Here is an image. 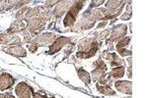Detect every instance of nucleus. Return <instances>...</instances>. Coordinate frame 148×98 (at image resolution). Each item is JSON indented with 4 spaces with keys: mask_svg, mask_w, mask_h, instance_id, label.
<instances>
[{
    "mask_svg": "<svg viewBox=\"0 0 148 98\" xmlns=\"http://www.w3.org/2000/svg\"><path fill=\"white\" fill-rule=\"evenodd\" d=\"M100 48V43L96 37L85 38L78 43V51L76 52V57L79 59H89L97 54Z\"/></svg>",
    "mask_w": 148,
    "mask_h": 98,
    "instance_id": "1",
    "label": "nucleus"
},
{
    "mask_svg": "<svg viewBox=\"0 0 148 98\" xmlns=\"http://www.w3.org/2000/svg\"><path fill=\"white\" fill-rule=\"evenodd\" d=\"M51 8H47L40 14V16L35 17V18L29 19L25 21L27 25V30L30 32H39L42 30L46 27L47 23L51 19Z\"/></svg>",
    "mask_w": 148,
    "mask_h": 98,
    "instance_id": "2",
    "label": "nucleus"
},
{
    "mask_svg": "<svg viewBox=\"0 0 148 98\" xmlns=\"http://www.w3.org/2000/svg\"><path fill=\"white\" fill-rule=\"evenodd\" d=\"M57 37H58L57 34L54 32L40 33V34L37 35V36L28 44V48L30 50L31 53H35V52H37V50L39 49L40 47L51 45Z\"/></svg>",
    "mask_w": 148,
    "mask_h": 98,
    "instance_id": "3",
    "label": "nucleus"
},
{
    "mask_svg": "<svg viewBox=\"0 0 148 98\" xmlns=\"http://www.w3.org/2000/svg\"><path fill=\"white\" fill-rule=\"evenodd\" d=\"M87 3V1H75L74 4L70 8L68 9V11L66 12L65 17L63 19V26L65 28H72L76 24L77 21V17L79 15V12L82 10V8L84 7L85 4Z\"/></svg>",
    "mask_w": 148,
    "mask_h": 98,
    "instance_id": "4",
    "label": "nucleus"
},
{
    "mask_svg": "<svg viewBox=\"0 0 148 98\" xmlns=\"http://www.w3.org/2000/svg\"><path fill=\"white\" fill-rule=\"evenodd\" d=\"M93 67H94V69H93L91 74H90L92 80L94 82H102V80L107 76V70H108V67H107L106 63L102 60L101 56L99 57V59H97V60L93 63Z\"/></svg>",
    "mask_w": 148,
    "mask_h": 98,
    "instance_id": "5",
    "label": "nucleus"
},
{
    "mask_svg": "<svg viewBox=\"0 0 148 98\" xmlns=\"http://www.w3.org/2000/svg\"><path fill=\"white\" fill-rule=\"evenodd\" d=\"M126 33H127V26L125 25V24H119V25L114 26L112 28V32L109 38L106 40V44L119 41L121 38L126 36Z\"/></svg>",
    "mask_w": 148,
    "mask_h": 98,
    "instance_id": "6",
    "label": "nucleus"
},
{
    "mask_svg": "<svg viewBox=\"0 0 148 98\" xmlns=\"http://www.w3.org/2000/svg\"><path fill=\"white\" fill-rule=\"evenodd\" d=\"M70 41H71V37H68V36L57 37L56 39L54 40L51 45H49V51L47 52V54L53 55V54L57 53V52L60 51L64 46H66V45H68L69 43H70Z\"/></svg>",
    "mask_w": 148,
    "mask_h": 98,
    "instance_id": "7",
    "label": "nucleus"
},
{
    "mask_svg": "<svg viewBox=\"0 0 148 98\" xmlns=\"http://www.w3.org/2000/svg\"><path fill=\"white\" fill-rule=\"evenodd\" d=\"M22 40L17 34H12V33H1L0 34V45H8V47L11 46H21Z\"/></svg>",
    "mask_w": 148,
    "mask_h": 98,
    "instance_id": "8",
    "label": "nucleus"
},
{
    "mask_svg": "<svg viewBox=\"0 0 148 98\" xmlns=\"http://www.w3.org/2000/svg\"><path fill=\"white\" fill-rule=\"evenodd\" d=\"M75 1H71V0H62V1H59L58 3L54 6V8L51 11L52 17H54L56 19L60 18L63 14H65L68 11V9L74 4Z\"/></svg>",
    "mask_w": 148,
    "mask_h": 98,
    "instance_id": "9",
    "label": "nucleus"
},
{
    "mask_svg": "<svg viewBox=\"0 0 148 98\" xmlns=\"http://www.w3.org/2000/svg\"><path fill=\"white\" fill-rule=\"evenodd\" d=\"M15 93L18 98H32L34 94V88L27 82H21L16 85Z\"/></svg>",
    "mask_w": 148,
    "mask_h": 98,
    "instance_id": "10",
    "label": "nucleus"
},
{
    "mask_svg": "<svg viewBox=\"0 0 148 98\" xmlns=\"http://www.w3.org/2000/svg\"><path fill=\"white\" fill-rule=\"evenodd\" d=\"M16 82V80L14 76L7 73L0 74V91L11 89L14 87Z\"/></svg>",
    "mask_w": 148,
    "mask_h": 98,
    "instance_id": "11",
    "label": "nucleus"
},
{
    "mask_svg": "<svg viewBox=\"0 0 148 98\" xmlns=\"http://www.w3.org/2000/svg\"><path fill=\"white\" fill-rule=\"evenodd\" d=\"M26 30H27V25L25 24V22L23 20H15L11 24L10 27L7 28L5 32L12 33V34H17V33L23 34Z\"/></svg>",
    "mask_w": 148,
    "mask_h": 98,
    "instance_id": "12",
    "label": "nucleus"
},
{
    "mask_svg": "<svg viewBox=\"0 0 148 98\" xmlns=\"http://www.w3.org/2000/svg\"><path fill=\"white\" fill-rule=\"evenodd\" d=\"M114 87L116 90L123 94H132V82L130 80H116L114 82Z\"/></svg>",
    "mask_w": 148,
    "mask_h": 98,
    "instance_id": "13",
    "label": "nucleus"
},
{
    "mask_svg": "<svg viewBox=\"0 0 148 98\" xmlns=\"http://www.w3.org/2000/svg\"><path fill=\"white\" fill-rule=\"evenodd\" d=\"M47 8H49V7H46L45 5H39V6L34 7V8L31 7L30 10H29L27 13L25 14V16L23 17V20L27 21L29 19H32V18H35V17L40 16V14H42L45 10H47Z\"/></svg>",
    "mask_w": 148,
    "mask_h": 98,
    "instance_id": "14",
    "label": "nucleus"
},
{
    "mask_svg": "<svg viewBox=\"0 0 148 98\" xmlns=\"http://www.w3.org/2000/svg\"><path fill=\"white\" fill-rule=\"evenodd\" d=\"M3 51H5L6 53L13 55L16 57H26L27 56V51L26 49L22 46H11L7 47V48H3Z\"/></svg>",
    "mask_w": 148,
    "mask_h": 98,
    "instance_id": "15",
    "label": "nucleus"
},
{
    "mask_svg": "<svg viewBox=\"0 0 148 98\" xmlns=\"http://www.w3.org/2000/svg\"><path fill=\"white\" fill-rule=\"evenodd\" d=\"M96 87H97V90L99 91L100 93L104 95H107V96H111V95H116V91L112 88V87L110 84H107V83L103 82H97L96 83Z\"/></svg>",
    "mask_w": 148,
    "mask_h": 98,
    "instance_id": "16",
    "label": "nucleus"
},
{
    "mask_svg": "<svg viewBox=\"0 0 148 98\" xmlns=\"http://www.w3.org/2000/svg\"><path fill=\"white\" fill-rule=\"evenodd\" d=\"M76 72H77V75L79 76V78L83 82L86 83V84H90L91 83V76H90V74L87 71L84 70L83 68H77Z\"/></svg>",
    "mask_w": 148,
    "mask_h": 98,
    "instance_id": "17",
    "label": "nucleus"
},
{
    "mask_svg": "<svg viewBox=\"0 0 148 98\" xmlns=\"http://www.w3.org/2000/svg\"><path fill=\"white\" fill-rule=\"evenodd\" d=\"M16 3H17L16 0H2V1H0V13L12 10Z\"/></svg>",
    "mask_w": 148,
    "mask_h": 98,
    "instance_id": "18",
    "label": "nucleus"
},
{
    "mask_svg": "<svg viewBox=\"0 0 148 98\" xmlns=\"http://www.w3.org/2000/svg\"><path fill=\"white\" fill-rule=\"evenodd\" d=\"M130 40H131V36H125L123 38L119 40V41H116V50L121 49V48H126V47L130 45Z\"/></svg>",
    "mask_w": 148,
    "mask_h": 98,
    "instance_id": "19",
    "label": "nucleus"
},
{
    "mask_svg": "<svg viewBox=\"0 0 148 98\" xmlns=\"http://www.w3.org/2000/svg\"><path fill=\"white\" fill-rule=\"evenodd\" d=\"M110 64H111V67H113V68H114V67H120V66H123V67H126L125 65V62L123 60V59L121 58V57H119L118 54L114 55V59L112 60L111 62H110Z\"/></svg>",
    "mask_w": 148,
    "mask_h": 98,
    "instance_id": "20",
    "label": "nucleus"
},
{
    "mask_svg": "<svg viewBox=\"0 0 148 98\" xmlns=\"http://www.w3.org/2000/svg\"><path fill=\"white\" fill-rule=\"evenodd\" d=\"M128 5H127V10H126L123 15L121 16V21H127V20H130L131 16H132V12H131V2L128 1L127 2Z\"/></svg>",
    "mask_w": 148,
    "mask_h": 98,
    "instance_id": "21",
    "label": "nucleus"
},
{
    "mask_svg": "<svg viewBox=\"0 0 148 98\" xmlns=\"http://www.w3.org/2000/svg\"><path fill=\"white\" fill-rule=\"evenodd\" d=\"M30 9H31V7L25 6V7H23V8H21L20 10H18L17 12H16V14H15L16 20H23V17L25 16V14L27 13Z\"/></svg>",
    "mask_w": 148,
    "mask_h": 98,
    "instance_id": "22",
    "label": "nucleus"
},
{
    "mask_svg": "<svg viewBox=\"0 0 148 98\" xmlns=\"http://www.w3.org/2000/svg\"><path fill=\"white\" fill-rule=\"evenodd\" d=\"M116 53H114V52H109L108 50H104V51L102 52L101 54V58L105 59V60L111 62L112 60L114 59V55H116Z\"/></svg>",
    "mask_w": 148,
    "mask_h": 98,
    "instance_id": "23",
    "label": "nucleus"
},
{
    "mask_svg": "<svg viewBox=\"0 0 148 98\" xmlns=\"http://www.w3.org/2000/svg\"><path fill=\"white\" fill-rule=\"evenodd\" d=\"M109 35H110V30H108V28H107V30H104L102 32L99 33V35L97 36L96 39L100 40V41H103V40L106 39V38L108 37Z\"/></svg>",
    "mask_w": 148,
    "mask_h": 98,
    "instance_id": "24",
    "label": "nucleus"
},
{
    "mask_svg": "<svg viewBox=\"0 0 148 98\" xmlns=\"http://www.w3.org/2000/svg\"><path fill=\"white\" fill-rule=\"evenodd\" d=\"M118 52L121 57H131V55H132V51H131V50L126 49V48L119 49Z\"/></svg>",
    "mask_w": 148,
    "mask_h": 98,
    "instance_id": "25",
    "label": "nucleus"
},
{
    "mask_svg": "<svg viewBox=\"0 0 148 98\" xmlns=\"http://www.w3.org/2000/svg\"><path fill=\"white\" fill-rule=\"evenodd\" d=\"M29 3H31V1H17V3L15 4V6H14V8L12 9V10H14V11H18V10H20V8H23V7H25L26 6V4H29Z\"/></svg>",
    "mask_w": 148,
    "mask_h": 98,
    "instance_id": "26",
    "label": "nucleus"
},
{
    "mask_svg": "<svg viewBox=\"0 0 148 98\" xmlns=\"http://www.w3.org/2000/svg\"><path fill=\"white\" fill-rule=\"evenodd\" d=\"M126 61L128 62V67H127V76L130 78H132V58L131 57H127Z\"/></svg>",
    "mask_w": 148,
    "mask_h": 98,
    "instance_id": "27",
    "label": "nucleus"
},
{
    "mask_svg": "<svg viewBox=\"0 0 148 98\" xmlns=\"http://www.w3.org/2000/svg\"><path fill=\"white\" fill-rule=\"evenodd\" d=\"M22 35L24 36V42H25V43H30V42L34 39L32 36V33H31L30 32H28V30H26Z\"/></svg>",
    "mask_w": 148,
    "mask_h": 98,
    "instance_id": "28",
    "label": "nucleus"
},
{
    "mask_svg": "<svg viewBox=\"0 0 148 98\" xmlns=\"http://www.w3.org/2000/svg\"><path fill=\"white\" fill-rule=\"evenodd\" d=\"M105 0H93V1H91V4H90V7H89V9H93V8H97L98 6H100V5H102V4H104L105 3Z\"/></svg>",
    "mask_w": 148,
    "mask_h": 98,
    "instance_id": "29",
    "label": "nucleus"
},
{
    "mask_svg": "<svg viewBox=\"0 0 148 98\" xmlns=\"http://www.w3.org/2000/svg\"><path fill=\"white\" fill-rule=\"evenodd\" d=\"M58 2L59 1H57V0H52V1H46V2H45V6L49 7V8H51L52 6H56V4H57Z\"/></svg>",
    "mask_w": 148,
    "mask_h": 98,
    "instance_id": "30",
    "label": "nucleus"
},
{
    "mask_svg": "<svg viewBox=\"0 0 148 98\" xmlns=\"http://www.w3.org/2000/svg\"><path fill=\"white\" fill-rule=\"evenodd\" d=\"M32 98H49V97L46 96V95H42V93H40V92H34Z\"/></svg>",
    "mask_w": 148,
    "mask_h": 98,
    "instance_id": "31",
    "label": "nucleus"
},
{
    "mask_svg": "<svg viewBox=\"0 0 148 98\" xmlns=\"http://www.w3.org/2000/svg\"><path fill=\"white\" fill-rule=\"evenodd\" d=\"M107 24H108V22H106V21H105V22H101L99 24V25L97 26V28H105L107 26Z\"/></svg>",
    "mask_w": 148,
    "mask_h": 98,
    "instance_id": "32",
    "label": "nucleus"
},
{
    "mask_svg": "<svg viewBox=\"0 0 148 98\" xmlns=\"http://www.w3.org/2000/svg\"><path fill=\"white\" fill-rule=\"evenodd\" d=\"M3 98H16V97L13 96V95L10 94V93H5V94H4V96H3Z\"/></svg>",
    "mask_w": 148,
    "mask_h": 98,
    "instance_id": "33",
    "label": "nucleus"
},
{
    "mask_svg": "<svg viewBox=\"0 0 148 98\" xmlns=\"http://www.w3.org/2000/svg\"><path fill=\"white\" fill-rule=\"evenodd\" d=\"M114 50V45H113V43H110L109 44V49H108V51L110 52V51H113Z\"/></svg>",
    "mask_w": 148,
    "mask_h": 98,
    "instance_id": "34",
    "label": "nucleus"
},
{
    "mask_svg": "<svg viewBox=\"0 0 148 98\" xmlns=\"http://www.w3.org/2000/svg\"><path fill=\"white\" fill-rule=\"evenodd\" d=\"M4 96V94H2V93H0V98H3Z\"/></svg>",
    "mask_w": 148,
    "mask_h": 98,
    "instance_id": "35",
    "label": "nucleus"
}]
</instances>
